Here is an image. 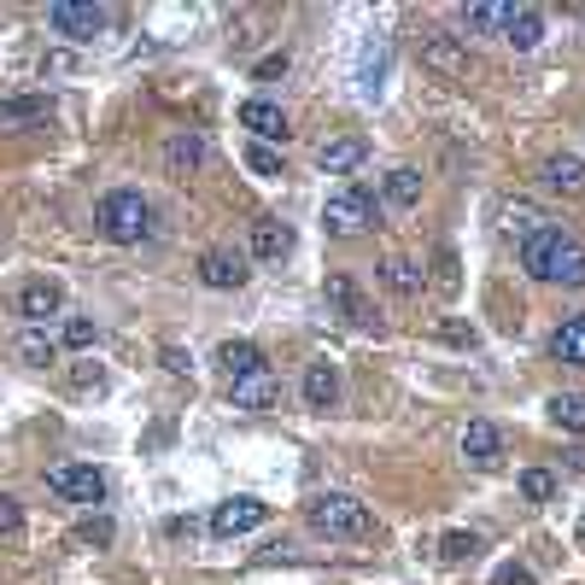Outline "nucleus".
Wrapping results in <instances>:
<instances>
[{
  "instance_id": "nucleus-6",
  "label": "nucleus",
  "mask_w": 585,
  "mask_h": 585,
  "mask_svg": "<svg viewBox=\"0 0 585 585\" xmlns=\"http://www.w3.org/2000/svg\"><path fill=\"white\" fill-rule=\"evenodd\" d=\"M47 492L65 497V504H100L106 497V474L94 462H59V469H47Z\"/></svg>"
},
{
  "instance_id": "nucleus-11",
  "label": "nucleus",
  "mask_w": 585,
  "mask_h": 585,
  "mask_svg": "<svg viewBox=\"0 0 585 585\" xmlns=\"http://www.w3.org/2000/svg\"><path fill=\"white\" fill-rule=\"evenodd\" d=\"M462 462L480 474H492L497 462H504V434H497L492 422H469V434H462Z\"/></svg>"
},
{
  "instance_id": "nucleus-26",
  "label": "nucleus",
  "mask_w": 585,
  "mask_h": 585,
  "mask_svg": "<svg viewBox=\"0 0 585 585\" xmlns=\"http://www.w3.org/2000/svg\"><path fill=\"white\" fill-rule=\"evenodd\" d=\"M322 292H329V305H334V311L346 317V322H369V305H364V292H357V287L346 282V275H329V287H322Z\"/></svg>"
},
{
  "instance_id": "nucleus-4",
  "label": "nucleus",
  "mask_w": 585,
  "mask_h": 585,
  "mask_svg": "<svg viewBox=\"0 0 585 585\" xmlns=\"http://www.w3.org/2000/svg\"><path fill=\"white\" fill-rule=\"evenodd\" d=\"M322 229L340 234V240H352V234H364L375 229V199H369V187H340V194L322 199Z\"/></svg>"
},
{
  "instance_id": "nucleus-35",
  "label": "nucleus",
  "mask_w": 585,
  "mask_h": 585,
  "mask_svg": "<svg viewBox=\"0 0 585 585\" xmlns=\"http://www.w3.org/2000/svg\"><path fill=\"white\" fill-rule=\"evenodd\" d=\"M112 539H117L112 515H89V521H77V544H112Z\"/></svg>"
},
{
  "instance_id": "nucleus-17",
  "label": "nucleus",
  "mask_w": 585,
  "mask_h": 585,
  "mask_svg": "<svg viewBox=\"0 0 585 585\" xmlns=\"http://www.w3.org/2000/svg\"><path fill=\"white\" fill-rule=\"evenodd\" d=\"M240 129H252L257 141H287V112L282 106H269V100H246V106H240Z\"/></svg>"
},
{
  "instance_id": "nucleus-27",
  "label": "nucleus",
  "mask_w": 585,
  "mask_h": 585,
  "mask_svg": "<svg viewBox=\"0 0 585 585\" xmlns=\"http://www.w3.org/2000/svg\"><path fill=\"white\" fill-rule=\"evenodd\" d=\"M292 252V234L282 229V222H252V257H264V264H275V257Z\"/></svg>"
},
{
  "instance_id": "nucleus-36",
  "label": "nucleus",
  "mask_w": 585,
  "mask_h": 585,
  "mask_svg": "<svg viewBox=\"0 0 585 585\" xmlns=\"http://www.w3.org/2000/svg\"><path fill=\"white\" fill-rule=\"evenodd\" d=\"M19 532H24V509H19V497L0 492V539H19Z\"/></svg>"
},
{
  "instance_id": "nucleus-41",
  "label": "nucleus",
  "mask_w": 585,
  "mask_h": 585,
  "mask_svg": "<svg viewBox=\"0 0 585 585\" xmlns=\"http://www.w3.org/2000/svg\"><path fill=\"white\" fill-rule=\"evenodd\" d=\"M282 71H287V54H269V59H257V71H252V77H257V82H275Z\"/></svg>"
},
{
  "instance_id": "nucleus-37",
  "label": "nucleus",
  "mask_w": 585,
  "mask_h": 585,
  "mask_svg": "<svg viewBox=\"0 0 585 585\" xmlns=\"http://www.w3.org/2000/svg\"><path fill=\"white\" fill-rule=\"evenodd\" d=\"M59 340H65V346H71V352H89V346H94V322H89V317H71V322H65V334H59Z\"/></svg>"
},
{
  "instance_id": "nucleus-2",
  "label": "nucleus",
  "mask_w": 585,
  "mask_h": 585,
  "mask_svg": "<svg viewBox=\"0 0 585 585\" xmlns=\"http://www.w3.org/2000/svg\"><path fill=\"white\" fill-rule=\"evenodd\" d=\"M94 222H100V234H106L112 246H141L152 234V205H147L141 187H112V194L100 199Z\"/></svg>"
},
{
  "instance_id": "nucleus-29",
  "label": "nucleus",
  "mask_w": 585,
  "mask_h": 585,
  "mask_svg": "<svg viewBox=\"0 0 585 585\" xmlns=\"http://www.w3.org/2000/svg\"><path fill=\"white\" fill-rule=\"evenodd\" d=\"M387 205H399V211H410V205H422V170L399 164L387 176Z\"/></svg>"
},
{
  "instance_id": "nucleus-12",
  "label": "nucleus",
  "mask_w": 585,
  "mask_h": 585,
  "mask_svg": "<svg viewBox=\"0 0 585 585\" xmlns=\"http://www.w3.org/2000/svg\"><path fill=\"white\" fill-rule=\"evenodd\" d=\"M539 182L550 187V194H562V199H580L585 194V159H580V152H550L544 170H539Z\"/></svg>"
},
{
  "instance_id": "nucleus-5",
  "label": "nucleus",
  "mask_w": 585,
  "mask_h": 585,
  "mask_svg": "<svg viewBox=\"0 0 585 585\" xmlns=\"http://www.w3.org/2000/svg\"><path fill=\"white\" fill-rule=\"evenodd\" d=\"M416 59H422V71H434L439 82H462V77H469V47H462L457 36H445V30H422V36H416Z\"/></svg>"
},
{
  "instance_id": "nucleus-24",
  "label": "nucleus",
  "mask_w": 585,
  "mask_h": 585,
  "mask_svg": "<svg viewBox=\"0 0 585 585\" xmlns=\"http://www.w3.org/2000/svg\"><path fill=\"white\" fill-rule=\"evenodd\" d=\"M381 282H387L392 292H399V299H422L427 275H422L416 264H410V257H387V264H381Z\"/></svg>"
},
{
  "instance_id": "nucleus-18",
  "label": "nucleus",
  "mask_w": 585,
  "mask_h": 585,
  "mask_svg": "<svg viewBox=\"0 0 585 585\" xmlns=\"http://www.w3.org/2000/svg\"><path fill=\"white\" fill-rule=\"evenodd\" d=\"M504 42L515 47V54H532V47L544 42V12H539V7H509V19H504Z\"/></svg>"
},
{
  "instance_id": "nucleus-7",
  "label": "nucleus",
  "mask_w": 585,
  "mask_h": 585,
  "mask_svg": "<svg viewBox=\"0 0 585 585\" xmlns=\"http://www.w3.org/2000/svg\"><path fill=\"white\" fill-rule=\"evenodd\" d=\"M47 30L65 42H94L106 30V7H82V0H54L47 7Z\"/></svg>"
},
{
  "instance_id": "nucleus-40",
  "label": "nucleus",
  "mask_w": 585,
  "mask_h": 585,
  "mask_svg": "<svg viewBox=\"0 0 585 585\" xmlns=\"http://www.w3.org/2000/svg\"><path fill=\"white\" fill-rule=\"evenodd\" d=\"M71 387H82V392H89V387H106V369H100V364H77V369H71Z\"/></svg>"
},
{
  "instance_id": "nucleus-42",
  "label": "nucleus",
  "mask_w": 585,
  "mask_h": 585,
  "mask_svg": "<svg viewBox=\"0 0 585 585\" xmlns=\"http://www.w3.org/2000/svg\"><path fill=\"white\" fill-rule=\"evenodd\" d=\"M170 539H194V515H176V521H164Z\"/></svg>"
},
{
  "instance_id": "nucleus-32",
  "label": "nucleus",
  "mask_w": 585,
  "mask_h": 585,
  "mask_svg": "<svg viewBox=\"0 0 585 585\" xmlns=\"http://www.w3.org/2000/svg\"><path fill=\"white\" fill-rule=\"evenodd\" d=\"M521 497H527V504H550V497H557V474L527 469V474H521Z\"/></svg>"
},
{
  "instance_id": "nucleus-8",
  "label": "nucleus",
  "mask_w": 585,
  "mask_h": 585,
  "mask_svg": "<svg viewBox=\"0 0 585 585\" xmlns=\"http://www.w3.org/2000/svg\"><path fill=\"white\" fill-rule=\"evenodd\" d=\"M264 515H269V504H257V497H229V504L211 509V532L217 539H240V532L264 527Z\"/></svg>"
},
{
  "instance_id": "nucleus-15",
  "label": "nucleus",
  "mask_w": 585,
  "mask_h": 585,
  "mask_svg": "<svg viewBox=\"0 0 585 585\" xmlns=\"http://www.w3.org/2000/svg\"><path fill=\"white\" fill-rule=\"evenodd\" d=\"M199 164H205V135L199 129H176L164 141V170L170 176H194Z\"/></svg>"
},
{
  "instance_id": "nucleus-14",
  "label": "nucleus",
  "mask_w": 585,
  "mask_h": 585,
  "mask_svg": "<svg viewBox=\"0 0 585 585\" xmlns=\"http://www.w3.org/2000/svg\"><path fill=\"white\" fill-rule=\"evenodd\" d=\"M246 257H240V252H205L199 257V282L205 287H217V292H240V287H246Z\"/></svg>"
},
{
  "instance_id": "nucleus-1",
  "label": "nucleus",
  "mask_w": 585,
  "mask_h": 585,
  "mask_svg": "<svg viewBox=\"0 0 585 585\" xmlns=\"http://www.w3.org/2000/svg\"><path fill=\"white\" fill-rule=\"evenodd\" d=\"M521 269L532 282H557V287H585V246L574 234H562L557 222H550L544 234L521 240Z\"/></svg>"
},
{
  "instance_id": "nucleus-10",
  "label": "nucleus",
  "mask_w": 585,
  "mask_h": 585,
  "mask_svg": "<svg viewBox=\"0 0 585 585\" xmlns=\"http://www.w3.org/2000/svg\"><path fill=\"white\" fill-rule=\"evenodd\" d=\"M19 311L30 317V329H42L47 317L65 311V287L54 282V275H36V282H24V292H19Z\"/></svg>"
},
{
  "instance_id": "nucleus-33",
  "label": "nucleus",
  "mask_w": 585,
  "mask_h": 585,
  "mask_svg": "<svg viewBox=\"0 0 585 585\" xmlns=\"http://www.w3.org/2000/svg\"><path fill=\"white\" fill-rule=\"evenodd\" d=\"M434 287L445 292V299H457V252L451 246L434 252Z\"/></svg>"
},
{
  "instance_id": "nucleus-13",
  "label": "nucleus",
  "mask_w": 585,
  "mask_h": 585,
  "mask_svg": "<svg viewBox=\"0 0 585 585\" xmlns=\"http://www.w3.org/2000/svg\"><path fill=\"white\" fill-rule=\"evenodd\" d=\"M364 159H369V141H364V135H334V141L317 147L322 176H352V170L364 164Z\"/></svg>"
},
{
  "instance_id": "nucleus-38",
  "label": "nucleus",
  "mask_w": 585,
  "mask_h": 585,
  "mask_svg": "<svg viewBox=\"0 0 585 585\" xmlns=\"http://www.w3.org/2000/svg\"><path fill=\"white\" fill-rule=\"evenodd\" d=\"M439 340H445V346H457V352H474L480 346V334L469 329V322H439Z\"/></svg>"
},
{
  "instance_id": "nucleus-25",
  "label": "nucleus",
  "mask_w": 585,
  "mask_h": 585,
  "mask_svg": "<svg viewBox=\"0 0 585 585\" xmlns=\"http://www.w3.org/2000/svg\"><path fill=\"white\" fill-rule=\"evenodd\" d=\"M19 364H30V369L59 364V340L47 334V329H24V334H19Z\"/></svg>"
},
{
  "instance_id": "nucleus-43",
  "label": "nucleus",
  "mask_w": 585,
  "mask_h": 585,
  "mask_svg": "<svg viewBox=\"0 0 585 585\" xmlns=\"http://www.w3.org/2000/svg\"><path fill=\"white\" fill-rule=\"evenodd\" d=\"M164 369H170V375H187V352H176V346H164Z\"/></svg>"
},
{
  "instance_id": "nucleus-9",
  "label": "nucleus",
  "mask_w": 585,
  "mask_h": 585,
  "mask_svg": "<svg viewBox=\"0 0 585 585\" xmlns=\"http://www.w3.org/2000/svg\"><path fill=\"white\" fill-rule=\"evenodd\" d=\"M229 404L234 410H275L282 404V381H275L269 369H252V375H240V381H229Z\"/></svg>"
},
{
  "instance_id": "nucleus-21",
  "label": "nucleus",
  "mask_w": 585,
  "mask_h": 585,
  "mask_svg": "<svg viewBox=\"0 0 585 585\" xmlns=\"http://www.w3.org/2000/svg\"><path fill=\"white\" fill-rule=\"evenodd\" d=\"M217 369L229 375V381H240V375L269 369V364H264V352H257L252 340H222V346H217Z\"/></svg>"
},
{
  "instance_id": "nucleus-16",
  "label": "nucleus",
  "mask_w": 585,
  "mask_h": 585,
  "mask_svg": "<svg viewBox=\"0 0 585 585\" xmlns=\"http://www.w3.org/2000/svg\"><path fill=\"white\" fill-rule=\"evenodd\" d=\"M387 65H392V47L387 42H364V59H357V100H381Z\"/></svg>"
},
{
  "instance_id": "nucleus-39",
  "label": "nucleus",
  "mask_w": 585,
  "mask_h": 585,
  "mask_svg": "<svg viewBox=\"0 0 585 585\" xmlns=\"http://www.w3.org/2000/svg\"><path fill=\"white\" fill-rule=\"evenodd\" d=\"M492 585H539V580H532V567H521V562H504V567L492 574Z\"/></svg>"
},
{
  "instance_id": "nucleus-28",
  "label": "nucleus",
  "mask_w": 585,
  "mask_h": 585,
  "mask_svg": "<svg viewBox=\"0 0 585 585\" xmlns=\"http://www.w3.org/2000/svg\"><path fill=\"white\" fill-rule=\"evenodd\" d=\"M544 410H550V422H557L562 434H585V392H557Z\"/></svg>"
},
{
  "instance_id": "nucleus-31",
  "label": "nucleus",
  "mask_w": 585,
  "mask_h": 585,
  "mask_svg": "<svg viewBox=\"0 0 585 585\" xmlns=\"http://www.w3.org/2000/svg\"><path fill=\"white\" fill-rule=\"evenodd\" d=\"M504 19H509V7H462V24L480 30V36H486V30H497V36H504Z\"/></svg>"
},
{
  "instance_id": "nucleus-22",
  "label": "nucleus",
  "mask_w": 585,
  "mask_h": 585,
  "mask_svg": "<svg viewBox=\"0 0 585 585\" xmlns=\"http://www.w3.org/2000/svg\"><path fill=\"white\" fill-rule=\"evenodd\" d=\"M497 222H504L509 234H521V240H532V234L550 229V217L539 211V205H527V199H504V205H497Z\"/></svg>"
},
{
  "instance_id": "nucleus-20",
  "label": "nucleus",
  "mask_w": 585,
  "mask_h": 585,
  "mask_svg": "<svg viewBox=\"0 0 585 585\" xmlns=\"http://www.w3.org/2000/svg\"><path fill=\"white\" fill-rule=\"evenodd\" d=\"M550 357L567 364V369H585V311L557 322V334H550Z\"/></svg>"
},
{
  "instance_id": "nucleus-34",
  "label": "nucleus",
  "mask_w": 585,
  "mask_h": 585,
  "mask_svg": "<svg viewBox=\"0 0 585 585\" xmlns=\"http://www.w3.org/2000/svg\"><path fill=\"white\" fill-rule=\"evenodd\" d=\"M246 170H252V176H282V152L264 147V141H252L246 147Z\"/></svg>"
},
{
  "instance_id": "nucleus-23",
  "label": "nucleus",
  "mask_w": 585,
  "mask_h": 585,
  "mask_svg": "<svg viewBox=\"0 0 585 585\" xmlns=\"http://www.w3.org/2000/svg\"><path fill=\"white\" fill-rule=\"evenodd\" d=\"M54 117V94H12L0 100V124H42Z\"/></svg>"
},
{
  "instance_id": "nucleus-19",
  "label": "nucleus",
  "mask_w": 585,
  "mask_h": 585,
  "mask_svg": "<svg viewBox=\"0 0 585 585\" xmlns=\"http://www.w3.org/2000/svg\"><path fill=\"white\" fill-rule=\"evenodd\" d=\"M340 404V369L329 357H317L311 369H305V410H334Z\"/></svg>"
},
{
  "instance_id": "nucleus-3",
  "label": "nucleus",
  "mask_w": 585,
  "mask_h": 585,
  "mask_svg": "<svg viewBox=\"0 0 585 585\" xmlns=\"http://www.w3.org/2000/svg\"><path fill=\"white\" fill-rule=\"evenodd\" d=\"M305 521H311V532H322V539H369L375 532V515L369 504H357L352 492H322L305 504Z\"/></svg>"
},
{
  "instance_id": "nucleus-30",
  "label": "nucleus",
  "mask_w": 585,
  "mask_h": 585,
  "mask_svg": "<svg viewBox=\"0 0 585 585\" xmlns=\"http://www.w3.org/2000/svg\"><path fill=\"white\" fill-rule=\"evenodd\" d=\"M439 557H445V562H474V557H480V532H445V539H439Z\"/></svg>"
}]
</instances>
